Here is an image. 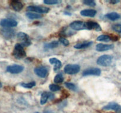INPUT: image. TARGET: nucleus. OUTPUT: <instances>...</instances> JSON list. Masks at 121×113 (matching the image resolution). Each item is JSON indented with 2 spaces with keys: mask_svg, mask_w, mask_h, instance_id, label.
Listing matches in <instances>:
<instances>
[{
  "mask_svg": "<svg viewBox=\"0 0 121 113\" xmlns=\"http://www.w3.org/2000/svg\"><path fill=\"white\" fill-rule=\"evenodd\" d=\"M13 54L15 58L18 60L23 58L26 56V52L24 49L23 47L18 43L15 44Z\"/></svg>",
  "mask_w": 121,
  "mask_h": 113,
  "instance_id": "obj_1",
  "label": "nucleus"
},
{
  "mask_svg": "<svg viewBox=\"0 0 121 113\" xmlns=\"http://www.w3.org/2000/svg\"><path fill=\"white\" fill-rule=\"evenodd\" d=\"M112 56L109 55H102L97 60V64L102 67H108L112 63Z\"/></svg>",
  "mask_w": 121,
  "mask_h": 113,
  "instance_id": "obj_2",
  "label": "nucleus"
},
{
  "mask_svg": "<svg viewBox=\"0 0 121 113\" xmlns=\"http://www.w3.org/2000/svg\"><path fill=\"white\" fill-rule=\"evenodd\" d=\"M17 37L18 40L21 41L20 44L23 47H28L31 44L29 36L25 32H18L17 34Z\"/></svg>",
  "mask_w": 121,
  "mask_h": 113,
  "instance_id": "obj_3",
  "label": "nucleus"
},
{
  "mask_svg": "<svg viewBox=\"0 0 121 113\" xmlns=\"http://www.w3.org/2000/svg\"><path fill=\"white\" fill-rule=\"evenodd\" d=\"M80 67L78 64H67L64 68L65 73L69 75L76 74L80 71Z\"/></svg>",
  "mask_w": 121,
  "mask_h": 113,
  "instance_id": "obj_4",
  "label": "nucleus"
},
{
  "mask_svg": "<svg viewBox=\"0 0 121 113\" xmlns=\"http://www.w3.org/2000/svg\"><path fill=\"white\" fill-rule=\"evenodd\" d=\"M70 27L72 29L74 30L79 31L82 29H87L86 22H83L81 21H75L72 22L70 24Z\"/></svg>",
  "mask_w": 121,
  "mask_h": 113,
  "instance_id": "obj_5",
  "label": "nucleus"
},
{
  "mask_svg": "<svg viewBox=\"0 0 121 113\" xmlns=\"http://www.w3.org/2000/svg\"><path fill=\"white\" fill-rule=\"evenodd\" d=\"M18 23L15 20L13 19L7 18L2 19L0 21V25L1 26L5 28H10V27H15L17 25Z\"/></svg>",
  "mask_w": 121,
  "mask_h": 113,
  "instance_id": "obj_6",
  "label": "nucleus"
},
{
  "mask_svg": "<svg viewBox=\"0 0 121 113\" xmlns=\"http://www.w3.org/2000/svg\"><path fill=\"white\" fill-rule=\"evenodd\" d=\"M104 110H113L117 113H121V106L116 102H110L102 108Z\"/></svg>",
  "mask_w": 121,
  "mask_h": 113,
  "instance_id": "obj_7",
  "label": "nucleus"
},
{
  "mask_svg": "<svg viewBox=\"0 0 121 113\" xmlns=\"http://www.w3.org/2000/svg\"><path fill=\"white\" fill-rule=\"evenodd\" d=\"M27 9L30 11L35 12L37 13H47L50 9L46 7H40V6H28L27 7Z\"/></svg>",
  "mask_w": 121,
  "mask_h": 113,
  "instance_id": "obj_8",
  "label": "nucleus"
},
{
  "mask_svg": "<svg viewBox=\"0 0 121 113\" xmlns=\"http://www.w3.org/2000/svg\"><path fill=\"white\" fill-rule=\"evenodd\" d=\"M24 70V67L20 65L14 64L9 65L7 68V71L11 74H18Z\"/></svg>",
  "mask_w": 121,
  "mask_h": 113,
  "instance_id": "obj_9",
  "label": "nucleus"
},
{
  "mask_svg": "<svg viewBox=\"0 0 121 113\" xmlns=\"http://www.w3.org/2000/svg\"><path fill=\"white\" fill-rule=\"evenodd\" d=\"M101 74V71L98 68H91L86 69L83 72L82 74L83 76H88V75H95L99 76Z\"/></svg>",
  "mask_w": 121,
  "mask_h": 113,
  "instance_id": "obj_10",
  "label": "nucleus"
},
{
  "mask_svg": "<svg viewBox=\"0 0 121 113\" xmlns=\"http://www.w3.org/2000/svg\"><path fill=\"white\" fill-rule=\"evenodd\" d=\"M1 33L2 36L6 39H11L14 37L15 35V31L11 28H3L1 30Z\"/></svg>",
  "mask_w": 121,
  "mask_h": 113,
  "instance_id": "obj_11",
  "label": "nucleus"
},
{
  "mask_svg": "<svg viewBox=\"0 0 121 113\" xmlns=\"http://www.w3.org/2000/svg\"><path fill=\"white\" fill-rule=\"evenodd\" d=\"M34 73L37 76L41 78H45L47 76V68L43 66H40V67H36L34 68Z\"/></svg>",
  "mask_w": 121,
  "mask_h": 113,
  "instance_id": "obj_12",
  "label": "nucleus"
},
{
  "mask_svg": "<svg viewBox=\"0 0 121 113\" xmlns=\"http://www.w3.org/2000/svg\"><path fill=\"white\" fill-rule=\"evenodd\" d=\"M113 48L112 44H98L96 46V49L99 52L106 51L110 50Z\"/></svg>",
  "mask_w": 121,
  "mask_h": 113,
  "instance_id": "obj_13",
  "label": "nucleus"
},
{
  "mask_svg": "<svg viewBox=\"0 0 121 113\" xmlns=\"http://www.w3.org/2000/svg\"><path fill=\"white\" fill-rule=\"evenodd\" d=\"M86 26H87V29H94L96 31H100L102 30L101 27L98 23L93 21H89L86 22Z\"/></svg>",
  "mask_w": 121,
  "mask_h": 113,
  "instance_id": "obj_14",
  "label": "nucleus"
},
{
  "mask_svg": "<svg viewBox=\"0 0 121 113\" xmlns=\"http://www.w3.org/2000/svg\"><path fill=\"white\" fill-rule=\"evenodd\" d=\"M49 61L51 64L54 65V71H58L61 68V66H62V64H61V61L59 60H58L57 58H52L50 59Z\"/></svg>",
  "mask_w": 121,
  "mask_h": 113,
  "instance_id": "obj_15",
  "label": "nucleus"
},
{
  "mask_svg": "<svg viewBox=\"0 0 121 113\" xmlns=\"http://www.w3.org/2000/svg\"><path fill=\"white\" fill-rule=\"evenodd\" d=\"M97 14V11L95 9H84L81 11L80 14L83 16H89V17H94Z\"/></svg>",
  "mask_w": 121,
  "mask_h": 113,
  "instance_id": "obj_16",
  "label": "nucleus"
},
{
  "mask_svg": "<svg viewBox=\"0 0 121 113\" xmlns=\"http://www.w3.org/2000/svg\"><path fill=\"white\" fill-rule=\"evenodd\" d=\"M10 4L15 11H20L23 8V4L18 1H12Z\"/></svg>",
  "mask_w": 121,
  "mask_h": 113,
  "instance_id": "obj_17",
  "label": "nucleus"
},
{
  "mask_svg": "<svg viewBox=\"0 0 121 113\" xmlns=\"http://www.w3.org/2000/svg\"><path fill=\"white\" fill-rule=\"evenodd\" d=\"M52 96H53V94H51L50 93H47V92H44L41 94V98H40V104L44 105L46 103L48 98L52 97Z\"/></svg>",
  "mask_w": 121,
  "mask_h": 113,
  "instance_id": "obj_18",
  "label": "nucleus"
},
{
  "mask_svg": "<svg viewBox=\"0 0 121 113\" xmlns=\"http://www.w3.org/2000/svg\"><path fill=\"white\" fill-rule=\"evenodd\" d=\"M92 44H93L92 41H86V42H80V43L76 44L74 46V48H76V49H83V48H86L90 47Z\"/></svg>",
  "mask_w": 121,
  "mask_h": 113,
  "instance_id": "obj_19",
  "label": "nucleus"
},
{
  "mask_svg": "<svg viewBox=\"0 0 121 113\" xmlns=\"http://www.w3.org/2000/svg\"><path fill=\"white\" fill-rule=\"evenodd\" d=\"M105 17L107 18L111 21H116L120 18L121 16L117 12H111L105 15Z\"/></svg>",
  "mask_w": 121,
  "mask_h": 113,
  "instance_id": "obj_20",
  "label": "nucleus"
},
{
  "mask_svg": "<svg viewBox=\"0 0 121 113\" xmlns=\"http://www.w3.org/2000/svg\"><path fill=\"white\" fill-rule=\"evenodd\" d=\"M59 42L58 41H54L53 42H49V43H46L44 45L45 49H53V48H56L59 46Z\"/></svg>",
  "mask_w": 121,
  "mask_h": 113,
  "instance_id": "obj_21",
  "label": "nucleus"
},
{
  "mask_svg": "<svg viewBox=\"0 0 121 113\" xmlns=\"http://www.w3.org/2000/svg\"><path fill=\"white\" fill-rule=\"evenodd\" d=\"M97 41H102V42H108L111 41L112 39L110 36L107 35H100L97 38Z\"/></svg>",
  "mask_w": 121,
  "mask_h": 113,
  "instance_id": "obj_22",
  "label": "nucleus"
},
{
  "mask_svg": "<svg viewBox=\"0 0 121 113\" xmlns=\"http://www.w3.org/2000/svg\"><path fill=\"white\" fill-rule=\"evenodd\" d=\"M64 77L61 74H58L55 76L54 78V82L56 84H60L63 82Z\"/></svg>",
  "mask_w": 121,
  "mask_h": 113,
  "instance_id": "obj_23",
  "label": "nucleus"
},
{
  "mask_svg": "<svg viewBox=\"0 0 121 113\" xmlns=\"http://www.w3.org/2000/svg\"><path fill=\"white\" fill-rule=\"evenodd\" d=\"M27 17L28 18L31 19V20H34V19H39L42 17L40 14H35V13H31V12H28L26 14Z\"/></svg>",
  "mask_w": 121,
  "mask_h": 113,
  "instance_id": "obj_24",
  "label": "nucleus"
},
{
  "mask_svg": "<svg viewBox=\"0 0 121 113\" xmlns=\"http://www.w3.org/2000/svg\"><path fill=\"white\" fill-rule=\"evenodd\" d=\"M20 85H21V87H23L24 88H31L33 87H34L36 85V84L34 81H32V82H28V83H21Z\"/></svg>",
  "mask_w": 121,
  "mask_h": 113,
  "instance_id": "obj_25",
  "label": "nucleus"
},
{
  "mask_svg": "<svg viewBox=\"0 0 121 113\" xmlns=\"http://www.w3.org/2000/svg\"><path fill=\"white\" fill-rule=\"evenodd\" d=\"M65 86H66V88H67L68 89H70L72 91H76L77 89V87L75 84L73 83H71V82H66L65 84Z\"/></svg>",
  "mask_w": 121,
  "mask_h": 113,
  "instance_id": "obj_26",
  "label": "nucleus"
},
{
  "mask_svg": "<svg viewBox=\"0 0 121 113\" xmlns=\"http://www.w3.org/2000/svg\"><path fill=\"white\" fill-rule=\"evenodd\" d=\"M49 88L52 91H53V92H56V91H59L60 89V86H59L58 85H56V84H50L49 85Z\"/></svg>",
  "mask_w": 121,
  "mask_h": 113,
  "instance_id": "obj_27",
  "label": "nucleus"
},
{
  "mask_svg": "<svg viewBox=\"0 0 121 113\" xmlns=\"http://www.w3.org/2000/svg\"><path fill=\"white\" fill-rule=\"evenodd\" d=\"M112 29L114 31L121 34V24H115L112 25Z\"/></svg>",
  "mask_w": 121,
  "mask_h": 113,
  "instance_id": "obj_28",
  "label": "nucleus"
},
{
  "mask_svg": "<svg viewBox=\"0 0 121 113\" xmlns=\"http://www.w3.org/2000/svg\"><path fill=\"white\" fill-rule=\"evenodd\" d=\"M61 1H58V0H45V1H44V3L48 5L56 4L59 3Z\"/></svg>",
  "mask_w": 121,
  "mask_h": 113,
  "instance_id": "obj_29",
  "label": "nucleus"
},
{
  "mask_svg": "<svg viewBox=\"0 0 121 113\" xmlns=\"http://www.w3.org/2000/svg\"><path fill=\"white\" fill-rule=\"evenodd\" d=\"M83 3L85 5H86L92 7H95L96 5V2L93 1H91V0H86V1H84Z\"/></svg>",
  "mask_w": 121,
  "mask_h": 113,
  "instance_id": "obj_30",
  "label": "nucleus"
},
{
  "mask_svg": "<svg viewBox=\"0 0 121 113\" xmlns=\"http://www.w3.org/2000/svg\"><path fill=\"white\" fill-rule=\"evenodd\" d=\"M59 41L65 46H68L69 45V41L64 37H60L59 39Z\"/></svg>",
  "mask_w": 121,
  "mask_h": 113,
  "instance_id": "obj_31",
  "label": "nucleus"
},
{
  "mask_svg": "<svg viewBox=\"0 0 121 113\" xmlns=\"http://www.w3.org/2000/svg\"><path fill=\"white\" fill-rule=\"evenodd\" d=\"M109 2L111 4H115L119 2V1H117V0H111V1H109Z\"/></svg>",
  "mask_w": 121,
  "mask_h": 113,
  "instance_id": "obj_32",
  "label": "nucleus"
},
{
  "mask_svg": "<svg viewBox=\"0 0 121 113\" xmlns=\"http://www.w3.org/2000/svg\"><path fill=\"white\" fill-rule=\"evenodd\" d=\"M44 113H54L52 112V111L50 110H46L44 112Z\"/></svg>",
  "mask_w": 121,
  "mask_h": 113,
  "instance_id": "obj_33",
  "label": "nucleus"
},
{
  "mask_svg": "<svg viewBox=\"0 0 121 113\" xmlns=\"http://www.w3.org/2000/svg\"><path fill=\"white\" fill-rule=\"evenodd\" d=\"M1 87H2V84H1L0 83V88H1Z\"/></svg>",
  "mask_w": 121,
  "mask_h": 113,
  "instance_id": "obj_34",
  "label": "nucleus"
},
{
  "mask_svg": "<svg viewBox=\"0 0 121 113\" xmlns=\"http://www.w3.org/2000/svg\"></svg>",
  "mask_w": 121,
  "mask_h": 113,
  "instance_id": "obj_35",
  "label": "nucleus"
}]
</instances>
